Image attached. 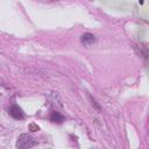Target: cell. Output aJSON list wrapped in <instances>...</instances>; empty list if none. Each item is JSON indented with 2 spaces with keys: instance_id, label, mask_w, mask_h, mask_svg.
I'll return each mask as SVG.
<instances>
[{
  "instance_id": "obj_1",
  "label": "cell",
  "mask_w": 149,
  "mask_h": 149,
  "mask_svg": "<svg viewBox=\"0 0 149 149\" xmlns=\"http://www.w3.org/2000/svg\"><path fill=\"white\" fill-rule=\"evenodd\" d=\"M36 144H37V141L28 134H21L16 141V147L19 149H29Z\"/></svg>"
},
{
  "instance_id": "obj_2",
  "label": "cell",
  "mask_w": 149,
  "mask_h": 149,
  "mask_svg": "<svg viewBox=\"0 0 149 149\" xmlns=\"http://www.w3.org/2000/svg\"><path fill=\"white\" fill-rule=\"evenodd\" d=\"M9 115L10 116H13L14 119H16V120H21V119H23V112H22V109L19 107V106H16V105H13L10 108H9Z\"/></svg>"
},
{
  "instance_id": "obj_3",
  "label": "cell",
  "mask_w": 149,
  "mask_h": 149,
  "mask_svg": "<svg viewBox=\"0 0 149 149\" xmlns=\"http://www.w3.org/2000/svg\"><path fill=\"white\" fill-rule=\"evenodd\" d=\"M50 120L54 121V122H58V123H61V122H63L64 118H63L58 112H52L51 115H50Z\"/></svg>"
},
{
  "instance_id": "obj_4",
  "label": "cell",
  "mask_w": 149,
  "mask_h": 149,
  "mask_svg": "<svg viewBox=\"0 0 149 149\" xmlns=\"http://www.w3.org/2000/svg\"><path fill=\"white\" fill-rule=\"evenodd\" d=\"M93 41H94V36L91 35V34H86V35H84V36L81 37V42H84V43H86V44H90V43H92Z\"/></svg>"
}]
</instances>
